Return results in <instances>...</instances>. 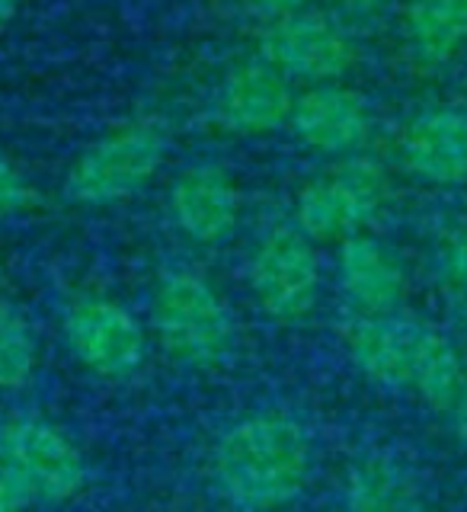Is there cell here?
<instances>
[{"label":"cell","mask_w":467,"mask_h":512,"mask_svg":"<svg viewBox=\"0 0 467 512\" xmlns=\"http://www.w3.org/2000/svg\"><path fill=\"white\" fill-rule=\"evenodd\" d=\"M167 215L189 244L221 247L240 228L244 192L221 164H189L170 180Z\"/></svg>","instance_id":"cell-9"},{"label":"cell","mask_w":467,"mask_h":512,"mask_svg":"<svg viewBox=\"0 0 467 512\" xmlns=\"http://www.w3.org/2000/svg\"><path fill=\"white\" fill-rule=\"evenodd\" d=\"M327 4L340 13V16H352V20H372L384 10L388 0H327Z\"/></svg>","instance_id":"cell-23"},{"label":"cell","mask_w":467,"mask_h":512,"mask_svg":"<svg viewBox=\"0 0 467 512\" xmlns=\"http://www.w3.org/2000/svg\"><path fill=\"white\" fill-rule=\"evenodd\" d=\"M445 272L452 285L467 298V228L448 237L445 244Z\"/></svg>","instance_id":"cell-21"},{"label":"cell","mask_w":467,"mask_h":512,"mask_svg":"<svg viewBox=\"0 0 467 512\" xmlns=\"http://www.w3.org/2000/svg\"><path fill=\"white\" fill-rule=\"evenodd\" d=\"M61 333L71 356L87 372L109 381L132 378L148 359V333L141 320L125 304L103 295L71 301L61 317Z\"/></svg>","instance_id":"cell-7"},{"label":"cell","mask_w":467,"mask_h":512,"mask_svg":"<svg viewBox=\"0 0 467 512\" xmlns=\"http://www.w3.org/2000/svg\"><path fill=\"white\" fill-rule=\"evenodd\" d=\"M234 4L244 10L253 20H260L263 26L272 20H282L288 13H298L308 7V0H234Z\"/></svg>","instance_id":"cell-22"},{"label":"cell","mask_w":467,"mask_h":512,"mask_svg":"<svg viewBox=\"0 0 467 512\" xmlns=\"http://www.w3.org/2000/svg\"><path fill=\"white\" fill-rule=\"evenodd\" d=\"M39 343L29 320L0 298V391H16L36 375Z\"/></svg>","instance_id":"cell-18"},{"label":"cell","mask_w":467,"mask_h":512,"mask_svg":"<svg viewBox=\"0 0 467 512\" xmlns=\"http://www.w3.org/2000/svg\"><path fill=\"white\" fill-rule=\"evenodd\" d=\"M295 84L260 55L234 64L215 90V122L237 138H266L288 128Z\"/></svg>","instance_id":"cell-11"},{"label":"cell","mask_w":467,"mask_h":512,"mask_svg":"<svg viewBox=\"0 0 467 512\" xmlns=\"http://www.w3.org/2000/svg\"><path fill=\"white\" fill-rule=\"evenodd\" d=\"M0 448L32 503H68L87 487V461L80 448L39 416H20L0 426Z\"/></svg>","instance_id":"cell-8"},{"label":"cell","mask_w":467,"mask_h":512,"mask_svg":"<svg viewBox=\"0 0 467 512\" xmlns=\"http://www.w3.org/2000/svg\"><path fill=\"white\" fill-rule=\"evenodd\" d=\"M247 285L260 308L295 324L304 320L320 301L324 266L311 237H304L292 221H276L260 231L247 256Z\"/></svg>","instance_id":"cell-5"},{"label":"cell","mask_w":467,"mask_h":512,"mask_svg":"<svg viewBox=\"0 0 467 512\" xmlns=\"http://www.w3.org/2000/svg\"><path fill=\"white\" fill-rule=\"evenodd\" d=\"M314 448L295 416L253 413L215 445L212 474L221 496L244 512H276L298 500L311 477Z\"/></svg>","instance_id":"cell-1"},{"label":"cell","mask_w":467,"mask_h":512,"mask_svg":"<svg viewBox=\"0 0 467 512\" xmlns=\"http://www.w3.org/2000/svg\"><path fill=\"white\" fill-rule=\"evenodd\" d=\"M467 384L464 365L455 343L436 327L413 324V349H410V384L407 391L429 404L432 410H452Z\"/></svg>","instance_id":"cell-16"},{"label":"cell","mask_w":467,"mask_h":512,"mask_svg":"<svg viewBox=\"0 0 467 512\" xmlns=\"http://www.w3.org/2000/svg\"><path fill=\"white\" fill-rule=\"evenodd\" d=\"M29 503H32L29 490L23 487L20 474L13 471L4 448H0V512H26Z\"/></svg>","instance_id":"cell-20"},{"label":"cell","mask_w":467,"mask_h":512,"mask_svg":"<svg viewBox=\"0 0 467 512\" xmlns=\"http://www.w3.org/2000/svg\"><path fill=\"white\" fill-rule=\"evenodd\" d=\"M388 173L372 157L352 154L304 180L292 202V224L314 244L340 247L343 240L372 231L388 205Z\"/></svg>","instance_id":"cell-4"},{"label":"cell","mask_w":467,"mask_h":512,"mask_svg":"<svg viewBox=\"0 0 467 512\" xmlns=\"http://www.w3.org/2000/svg\"><path fill=\"white\" fill-rule=\"evenodd\" d=\"M336 285L352 314H394L407 295V266L388 240L365 231L336 247Z\"/></svg>","instance_id":"cell-13"},{"label":"cell","mask_w":467,"mask_h":512,"mask_svg":"<svg viewBox=\"0 0 467 512\" xmlns=\"http://www.w3.org/2000/svg\"><path fill=\"white\" fill-rule=\"evenodd\" d=\"M20 4H23V0H0V29L13 20L16 10H20Z\"/></svg>","instance_id":"cell-25"},{"label":"cell","mask_w":467,"mask_h":512,"mask_svg":"<svg viewBox=\"0 0 467 512\" xmlns=\"http://www.w3.org/2000/svg\"><path fill=\"white\" fill-rule=\"evenodd\" d=\"M288 132L304 151L343 160L362 154L365 144L372 141L375 112L365 96L346 87L343 80L340 84H314L295 96Z\"/></svg>","instance_id":"cell-10"},{"label":"cell","mask_w":467,"mask_h":512,"mask_svg":"<svg viewBox=\"0 0 467 512\" xmlns=\"http://www.w3.org/2000/svg\"><path fill=\"white\" fill-rule=\"evenodd\" d=\"M260 58L292 84H340L359 61V45L336 13L304 7L263 26Z\"/></svg>","instance_id":"cell-6"},{"label":"cell","mask_w":467,"mask_h":512,"mask_svg":"<svg viewBox=\"0 0 467 512\" xmlns=\"http://www.w3.org/2000/svg\"><path fill=\"white\" fill-rule=\"evenodd\" d=\"M400 170L432 189L467 183V109L426 106L400 125L394 138Z\"/></svg>","instance_id":"cell-12"},{"label":"cell","mask_w":467,"mask_h":512,"mask_svg":"<svg viewBox=\"0 0 467 512\" xmlns=\"http://www.w3.org/2000/svg\"><path fill=\"white\" fill-rule=\"evenodd\" d=\"M32 196H36V192H32L23 170L16 167L4 151H0V221L20 215L23 208L32 202Z\"/></svg>","instance_id":"cell-19"},{"label":"cell","mask_w":467,"mask_h":512,"mask_svg":"<svg viewBox=\"0 0 467 512\" xmlns=\"http://www.w3.org/2000/svg\"><path fill=\"white\" fill-rule=\"evenodd\" d=\"M416 320L394 314H352L343 327L346 356L359 372L391 391H407Z\"/></svg>","instance_id":"cell-14"},{"label":"cell","mask_w":467,"mask_h":512,"mask_svg":"<svg viewBox=\"0 0 467 512\" xmlns=\"http://www.w3.org/2000/svg\"><path fill=\"white\" fill-rule=\"evenodd\" d=\"M452 416H455V432H458V439L467 445V384H464V391L461 397L455 400V407H452Z\"/></svg>","instance_id":"cell-24"},{"label":"cell","mask_w":467,"mask_h":512,"mask_svg":"<svg viewBox=\"0 0 467 512\" xmlns=\"http://www.w3.org/2000/svg\"><path fill=\"white\" fill-rule=\"evenodd\" d=\"M400 36L407 55L426 71L448 68L467 48L455 0H400Z\"/></svg>","instance_id":"cell-15"},{"label":"cell","mask_w":467,"mask_h":512,"mask_svg":"<svg viewBox=\"0 0 467 512\" xmlns=\"http://www.w3.org/2000/svg\"><path fill=\"white\" fill-rule=\"evenodd\" d=\"M151 324L157 343L176 362L215 368L231 356L237 327L228 301L212 279L189 266L160 272L151 295Z\"/></svg>","instance_id":"cell-2"},{"label":"cell","mask_w":467,"mask_h":512,"mask_svg":"<svg viewBox=\"0 0 467 512\" xmlns=\"http://www.w3.org/2000/svg\"><path fill=\"white\" fill-rule=\"evenodd\" d=\"M458 4V16H461V26H464V39H467V0H455Z\"/></svg>","instance_id":"cell-26"},{"label":"cell","mask_w":467,"mask_h":512,"mask_svg":"<svg viewBox=\"0 0 467 512\" xmlns=\"http://www.w3.org/2000/svg\"><path fill=\"white\" fill-rule=\"evenodd\" d=\"M346 512H429L413 477L397 461L362 458L346 480Z\"/></svg>","instance_id":"cell-17"},{"label":"cell","mask_w":467,"mask_h":512,"mask_svg":"<svg viewBox=\"0 0 467 512\" xmlns=\"http://www.w3.org/2000/svg\"><path fill=\"white\" fill-rule=\"evenodd\" d=\"M170 135L157 119L112 125L74 157L64 173V196L84 208H106L138 196L164 167Z\"/></svg>","instance_id":"cell-3"}]
</instances>
